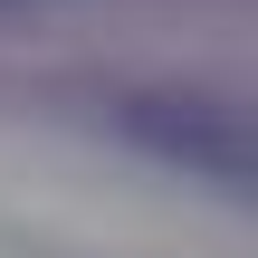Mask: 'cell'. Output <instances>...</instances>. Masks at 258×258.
I'll return each instance as SVG.
<instances>
[{
	"label": "cell",
	"instance_id": "cell-1",
	"mask_svg": "<svg viewBox=\"0 0 258 258\" xmlns=\"http://www.w3.org/2000/svg\"><path fill=\"white\" fill-rule=\"evenodd\" d=\"M124 124H134L163 163L211 172V182H230V191L258 172L249 124H239V105H220V96H134V105H124Z\"/></svg>",
	"mask_w": 258,
	"mask_h": 258
},
{
	"label": "cell",
	"instance_id": "cell-2",
	"mask_svg": "<svg viewBox=\"0 0 258 258\" xmlns=\"http://www.w3.org/2000/svg\"><path fill=\"white\" fill-rule=\"evenodd\" d=\"M0 10H19V0H0Z\"/></svg>",
	"mask_w": 258,
	"mask_h": 258
}]
</instances>
